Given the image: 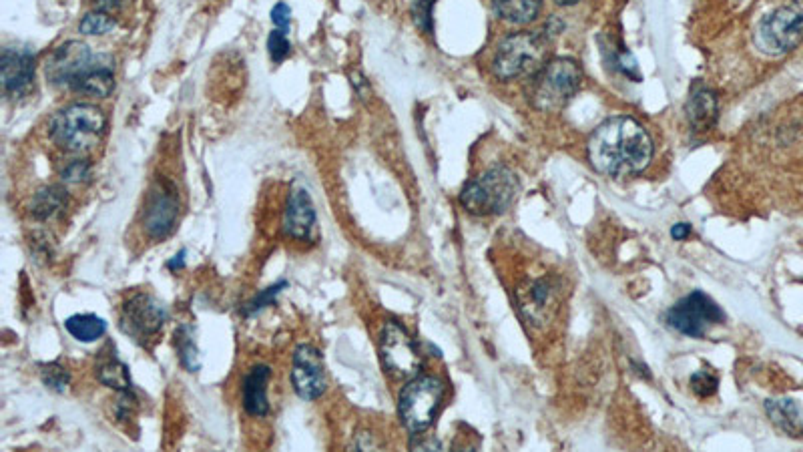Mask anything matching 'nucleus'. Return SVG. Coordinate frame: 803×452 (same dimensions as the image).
<instances>
[{"label":"nucleus","instance_id":"1","mask_svg":"<svg viewBox=\"0 0 803 452\" xmlns=\"http://www.w3.org/2000/svg\"><path fill=\"white\" fill-rule=\"evenodd\" d=\"M593 167L609 177H633L653 159V141L647 129L631 117H613L601 123L589 139Z\"/></svg>","mask_w":803,"mask_h":452},{"label":"nucleus","instance_id":"2","mask_svg":"<svg viewBox=\"0 0 803 452\" xmlns=\"http://www.w3.org/2000/svg\"><path fill=\"white\" fill-rule=\"evenodd\" d=\"M553 23L541 31H524L508 35L500 45L492 61V71L500 81H514L520 77H532L551 55L555 41Z\"/></svg>","mask_w":803,"mask_h":452},{"label":"nucleus","instance_id":"3","mask_svg":"<svg viewBox=\"0 0 803 452\" xmlns=\"http://www.w3.org/2000/svg\"><path fill=\"white\" fill-rule=\"evenodd\" d=\"M583 69L575 59H549L530 77L526 95L534 109L543 113L561 111L581 89Z\"/></svg>","mask_w":803,"mask_h":452},{"label":"nucleus","instance_id":"4","mask_svg":"<svg viewBox=\"0 0 803 452\" xmlns=\"http://www.w3.org/2000/svg\"><path fill=\"white\" fill-rule=\"evenodd\" d=\"M107 129L105 113L91 103H73L61 109L49 127L53 143L67 153H89Z\"/></svg>","mask_w":803,"mask_h":452},{"label":"nucleus","instance_id":"5","mask_svg":"<svg viewBox=\"0 0 803 452\" xmlns=\"http://www.w3.org/2000/svg\"><path fill=\"white\" fill-rule=\"evenodd\" d=\"M518 191L520 181L516 173L498 165L468 181L460 193V203L474 215H498L514 203Z\"/></svg>","mask_w":803,"mask_h":452},{"label":"nucleus","instance_id":"6","mask_svg":"<svg viewBox=\"0 0 803 452\" xmlns=\"http://www.w3.org/2000/svg\"><path fill=\"white\" fill-rule=\"evenodd\" d=\"M755 47L769 55L781 57L793 51L803 41V0H791L789 5L763 17L755 29Z\"/></svg>","mask_w":803,"mask_h":452},{"label":"nucleus","instance_id":"7","mask_svg":"<svg viewBox=\"0 0 803 452\" xmlns=\"http://www.w3.org/2000/svg\"><path fill=\"white\" fill-rule=\"evenodd\" d=\"M444 398V384L434 376H414L400 392L398 414L402 424L412 432H424L436 418Z\"/></svg>","mask_w":803,"mask_h":452},{"label":"nucleus","instance_id":"8","mask_svg":"<svg viewBox=\"0 0 803 452\" xmlns=\"http://www.w3.org/2000/svg\"><path fill=\"white\" fill-rule=\"evenodd\" d=\"M667 324L679 334L691 338H703L713 326L725 322L723 310L703 292H693L679 300L667 314Z\"/></svg>","mask_w":803,"mask_h":452},{"label":"nucleus","instance_id":"9","mask_svg":"<svg viewBox=\"0 0 803 452\" xmlns=\"http://www.w3.org/2000/svg\"><path fill=\"white\" fill-rule=\"evenodd\" d=\"M380 356L384 368L396 378H414L422 368V356L408 332L388 322L380 336Z\"/></svg>","mask_w":803,"mask_h":452},{"label":"nucleus","instance_id":"10","mask_svg":"<svg viewBox=\"0 0 803 452\" xmlns=\"http://www.w3.org/2000/svg\"><path fill=\"white\" fill-rule=\"evenodd\" d=\"M177 217H179L177 187L167 179L155 181L143 211V228L147 236L153 240L167 238L175 230Z\"/></svg>","mask_w":803,"mask_h":452},{"label":"nucleus","instance_id":"11","mask_svg":"<svg viewBox=\"0 0 803 452\" xmlns=\"http://www.w3.org/2000/svg\"><path fill=\"white\" fill-rule=\"evenodd\" d=\"M97 55L91 53L89 45L81 41H69L61 45L47 61V79L57 87L73 89L75 83L89 71Z\"/></svg>","mask_w":803,"mask_h":452},{"label":"nucleus","instance_id":"12","mask_svg":"<svg viewBox=\"0 0 803 452\" xmlns=\"http://www.w3.org/2000/svg\"><path fill=\"white\" fill-rule=\"evenodd\" d=\"M167 308L153 296L137 294L133 296L121 312V328L135 340L153 338L167 322Z\"/></svg>","mask_w":803,"mask_h":452},{"label":"nucleus","instance_id":"13","mask_svg":"<svg viewBox=\"0 0 803 452\" xmlns=\"http://www.w3.org/2000/svg\"><path fill=\"white\" fill-rule=\"evenodd\" d=\"M563 288L553 278H541L518 290V308L530 324H547L557 314Z\"/></svg>","mask_w":803,"mask_h":452},{"label":"nucleus","instance_id":"14","mask_svg":"<svg viewBox=\"0 0 803 452\" xmlns=\"http://www.w3.org/2000/svg\"><path fill=\"white\" fill-rule=\"evenodd\" d=\"M292 384L302 400H318L326 392V366L322 352L312 344H302L292 360Z\"/></svg>","mask_w":803,"mask_h":452},{"label":"nucleus","instance_id":"15","mask_svg":"<svg viewBox=\"0 0 803 452\" xmlns=\"http://www.w3.org/2000/svg\"><path fill=\"white\" fill-rule=\"evenodd\" d=\"M0 81L9 97L25 95L35 81V55L27 49H5L0 57Z\"/></svg>","mask_w":803,"mask_h":452},{"label":"nucleus","instance_id":"16","mask_svg":"<svg viewBox=\"0 0 803 452\" xmlns=\"http://www.w3.org/2000/svg\"><path fill=\"white\" fill-rule=\"evenodd\" d=\"M316 207L306 187H294L288 197L284 213V230L298 242H310L316 232Z\"/></svg>","mask_w":803,"mask_h":452},{"label":"nucleus","instance_id":"17","mask_svg":"<svg viewBox=\"0 0 803 452\" xmlns=\"http://www.w3.org/2000/svg\"><path fill=\"white\" fill-rule=\"evenodd\" d=\"M272 380V368L265 364H257L249 368L243 378L241 394H243V408L249 416L261 418L270 412V400H267V386Z\"/></svg>","mask_w":803,"mask_h":452},{"label":"nucleus","instance_id":"18","mask_svg":"<svg viewBox=\"0 0 803 452\" xmlns=\"http://www.w3.org/2000/svg\"><path fill=\"white\" fill-rule=\"evenodd\" d=\"M685 111H687V121L693 131L703 133V131L713 129L715 121H717V113H719L715 91L703 83L693 85Z\"/></svg>","mask_w":803,"mask_h":452},{"label":"nucleus","instance_id":"19","mask_svg":"<svg viewBox=\"0 0 803 452\" xmlns=\"http://www.w3.org/2000/svg\"><path fill=\"white\" fill-rule=\"evenodd\" d=\"M115 89V65L107 55H97L89 71L75 83L73 91L89 97H109Z\"/></svg>","mask_w":803,"mask_h":452},{"label":"nucleus","instance_id":"20","mask_svg":"<svg viewBox=\"0 0 803 452\" xmlns=\"http://www.w3.org/2000/svg\"><path fill=\"white\" fill-rule=\"evenodd\" d=\"M765 410L769 420L787 436L803 438V410L795 400L791 398L767 400Z\"/></svg>","mask_w":803,"mask_h":452},{"label":"nucleus","instance_id":"21","mask_svg":"<svg viewBox=\"0 0 803 452\" xmlns=\"http://www.w3.org/2000/svg\"><path fill=\"white\" fill-rule=\"evenodd\" d=\"M496 17L510 25H528L541 13L543 0H488Z\"/></svg>","mask_w":803,"mask_h":452},{"label":"nucleus","instance_id":"22","mask_svg":"<svg viewBox=\"0 0 803 452\" xmlns=\"http://www.w3.org/2000/svg\"><path fill=\"white\" fill-rule=\"evenodd\" d=\"M67 205V191L61 185H47L39 189L31 201V215L39 221L53 219Z\"/></svg>","mask_w":803,"mask_h":452},{"label":"nucleus","instance_id":"23","mask_svg":"<svg viewBox=\"0 0 803 452\" xmlns=\"http://www.w3.org/2000/svg\"><path fill=\"white\" fill-rule=\"evenodd\" d=\"M67 332L83 344H91L101 340L107 334V322L97 314H75L65 322Z\"/></svg>","mask_w":803,"mask_h":452},{"label":"nucleus","instance_id":"24","mask_svg":"<svg viewBox=\"0 0 803 452\" xmlns=\"http://www.w3.org/2000/svg\"><path fill=\"white\" fill-rule=\"evenodd\" d=\"M175 346H177V354H179V362L187 372H197L201 366L199 360V348L195 342V334L193 328L187 324H181L175 330Z\"/></svg>","mask_w":803,"mask_h":452},{"label":"nucleus","instance_id":"25","mask_svg":"<svg viewBox=\"0 0 803 452\" xmlns=\"http://www.w3.org/2000/svg\"><path fill=\"white\" fill-rule=\"evenodd\" d=\"M97 378L107 388H115L119 392L131 390V374L129 368L119 358H107L97 366Z\"/></svg>","mask_w":803,"mask_h":452},{"label":"nucleus","instance_id":"26","mask_svg":"<svg viewBox=\"0 0 803 452\" xmlns=\"http://www.w3.org/2000/svg\"><path fill=\"white\" fill-rule=\"evenodd\" d=\"M113 29H115V21H113L111 15L105 13V11L87 13V15L83 17V21L79 23V31H81L83 35H89V37L107 35V33H111Z\"/></svg>","mask_w":803,"mask_h":452},{"label":"nucleus","instance_id":"27","mask_svg":"<svg viewBox=\"0 0 803 452\" xmlns=\"http://www.w3.org/2000/svg\"><path fill=\"white\" fill-rule=\"evenodd\" d=\"M267 51H270V57H272L274 63L286 61L290 57V53H292V43L288 39V33L276 29L270 35V39H267Z\"/></svg>","mask_w":803,"mask_h":452},{"label":"nucleus","instance_id":"28","mask_svg":"<svg viewBox=\"0 0 803 452\" xmlns=\"http://www.w3.org/2000/svg\"><path fill=\"white\" fill-rule=\"evenodd\" d=\"M434 5H436V0H414V5H412L414 23L418 25L420 31H424L428 35L434 31V19H432Z\"/></svg>","mask_w":803,"mask_h":452},{"label":"nucleus","instance_id":"29","mask_svg":"<svg viewBox=\"0 0 803 452\" xmlns=\"http://www.w3.org/2000/svg\"><path fill=\"white\" fill-rule=\"evenodd\" d=\"M41 378L47 388L55 392H65L69 386V372L61 364H47L41 370Z\"/></svg>","mask_w":803,"mask_h":452},{"label":"nucleus","instance_id":"30","mask_svg":"<svg viewBox=\"0 0 803 452\" xmlns=\"http://www.w3.org/2000/svg\"><path fill=\"white\" fill-rule=\"evenodd\" d=\"M717 386H719V378L711 370H699L691 376V388L701 398L715 394Z\"/></svg>","mask_w":803,"mask_h":452},{"label":"nucleus","instance_id":"31","mask_svg":"<svg viewBox=\"0 0 803 452\" xmlns=\"http://www.w3.org/2000/svg\"><path fill=\"white\" fill-rule=\"evenodd\" d=\"M288 284L286 282H280V284H276V286H272V288H267V290H263L259 296H255L249 304H247V308H245V312L247 314H255V312H259V310H263L265 306H270L274 300H276V296L286 288Z\"/></svg>","mask_w":803,"mask_h":452},{"label":"nucleus","instance_id":"32","mask_svg":"<svg viewBox=\"0 0 803 452\" xmlns=\"http://www.w3.org/2000/svg\"><path fill=\"white\" fill-rule=\"evenodd\" d=\"M91 177V163L87 159H75L63 169V179L69 183H83Z\"/></svg>","mask_w":803,"mask_h":452},{"label":"nucleus","instance_id":"33","mask_svg":"<svg viewBox=\"0 0 803 452\" xmlns=\"http://www.w3.org/2000/svg\"><path fill=\"white\" fill-rule=\"evenodd\" d=\"M272 23L276 25V29L288 33L290 23H292V9H290L286 3H278V5L272 9Z\"/></svg>","mask_w":803,"mask_h":452},{"label":"nucleus","instance_id":"34","mask_svg":"<svg viewBox=\"0 0 803 452\" xmlns=\"http://www.w3.org/2000/svg\"><path fill=\"white\" fill-rule=\"evenodd\" d=\"M127 3H131V0H93L95 9H97V11H105V13L123 9Z\"/></svg>","mask_w":803,"mask_h":452},{"label":"nucleus","instance_id":"35","mask_svg":"<svg viewBox=\"0 0 803 452\" xmlns=\"http://www.w3.org/2000/svg\"><path fill=\"white\" fill-rule=\"evenodd\" d=\"M671 236H673L675 240H679V242L687 240V238L691 236V225H689V223H677V225H673Z\"/></svg>","mask_w":803,"mask_h":452},{"label":"nucleus","instance_id":"36","mask_svg":"<svg viewBox=\"0 0 803 452\" xmlns=\"http://www.w3.org/2000/svg\"><path fill=\"white\" fill-rule=\"evenodd\" d=\"M412 448H424V450H434V448H440V442H438V440H434V438H428V440H420V442H412Z\"/></svg>","mask_w":803,"mask_h":452},{"label":"nucleus","instance_id":"37","mask_svg":"<svg viewBox=\"0 0 803 452\" xmlns=\"http://www.w3.org/2000/svg\"><path fill=\"white\" fill-rule=\"evenodd\" d=\"M185 250L183 252H179V256H175L171 262H169V268L171 270H181V268H185Z\"/></svg>","mask_w":803,"mask_h":452},{"label":"nucleus","instance_id":"38","mask_svg":"<svg viewBox=\"0 0 803 452\" xmlns=\"http://www.w3.org/2000/svg\"><path fill=\"white\" fill-rule=\"evenodd\" d=\"M555 3H557L559 7H573V5L579 3V0H555Z\"/></svg>","mask_w":803,"mask_h":452}]
</instances>
